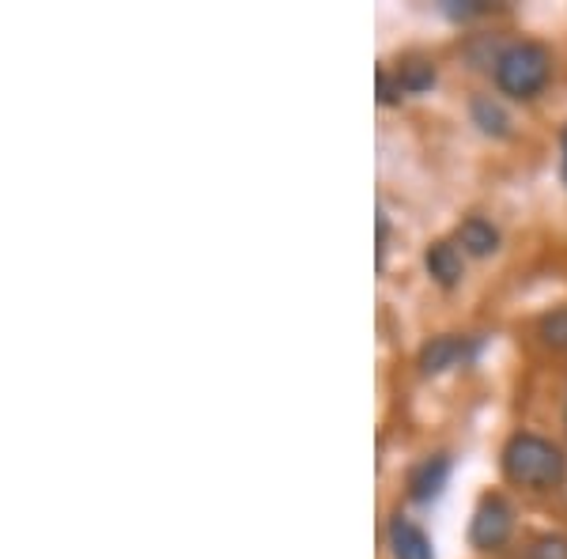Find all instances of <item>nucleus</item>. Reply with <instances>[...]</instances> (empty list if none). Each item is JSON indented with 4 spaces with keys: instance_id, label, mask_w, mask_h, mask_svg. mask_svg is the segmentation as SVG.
I'll use <instances>...</instances> for the list:
<instances>
[{
    "instance_id": "obj_9",
    "label": "nucleus",
    "mask_w": 567,
    "mask_h": 559,
    "mask_svg": "<svg viewBox=\"0 0 567 559\" xmlns=\"http://www.w3.org/2000/svg\"><path fill=\"white\" fill-rule=\"evenodd\" d=\"M470 117H473V125H477V130H481L484 136H492V141H503V136H511V114L503 110L499 99H492V95H473Z\"/></svg>"
},
{
    "instance_id": "obj_3",
    "label": "nucleus",
    "mask_w": 567,
    "mask_h": 559,
    "mask_svg": "<svg viewBox=\"0 0 567 559\" xmlns=\"http://www.w3.org/2000/svg\"><path fill=\"white\" fill-rule=\"evenodd\" d=\"M515 534V507L503 499L499 491H488L481 495L477 510H473V521H470V545L477 552H496L503 548Z\"/></svg>"
},
{
    "instance_id": "obj_7",
    "label": "nucleus",
    "mask_w": 567,
    "mask_h": 559,
    "mask_svg": "<svg viewBox=\"0 0 567 559\" xmlns=\"http://www.w3.org/2000/svg\"><path fill=\"white\" fill-rule=\"evenodd\" d=\"M386 545L393 559H435V548L413 518L393 515L386 529Z\"/></svg>"
},
{
    "instance_id": "obj_13",
    "label": "nucleus",
    "mask_w": 567,
    "mask_h": 559,
    "mask_svg": "<svg viewBox=\"0 0 567 559\" xmlns=\"http://www.w3.org/2000/svg\"><path fill=\"white\" fill-rule=\"evenodd\" d=\"M439 8H443V15H451V20L465 23V20H477V15L492 12L496 4H484V0H443Z\"/></svg>"
},
{
    "instance_id": "obj_14",
    "label": "nucleus",
    "mask_w": 567,
    "mask_h": 559,
    "mask_svg": "<svg viewBox=\"0 0 567 559\" xmlns=\"http://www.w3.org/2000/svg\"><path fill=\"white\" fill-rule=\"evenodd\" d=\"M405 99V87L398 84V76H390L386 69H379V103L382 106H398Z\"/></svg>"
},
{
    "instance_id": "obj_16",
    "label": "nucleus",
    "mask_w": 567,
    "mask_h": 559,
    "mask_svg": "<svg viewBox=\"0 0 567 559\" xmlns=\"http://www.w3.org/2000/svg\"><path fill=\"white\" fill-rule=\"evenodd\" d=\"M560 174H564V186H567V125L560 133Z\"/></svg>"
},
{
    "instance_id": "obj_11",
    "label": "nucleus",
    "mask_w": 567,
    "mask_h": 559,
    "mask_svg": "<svg viewBox=\"0 0 567 559\" xmlns=\"http://www.w3.org/2000/svg\"><path fill=\"white\" fill-rule=\"evenodd\" d=\"M537 337H542L545 348L553 352H567V307H556L537 322Z\"/></svg>"
},
{
    "instance_id": "obj_5",
    "label": "nucleus",
    "mask_w": 567,
    "mask_h": 559,
    "mask_svg": "<svg viewBox=\"0 0 567 559\" xmlns=\"http://www.w3.org/2000/svg\"><path fill=\"white\" fill-rule=\"evenodd\" d=\"M446 480H451V454H427L409 469L405 491L413 503L427 507V503H435L446 491Z\"/></svg>"
},
{
    "instance_id": "obj_8",
    "label": "nucleus",
    "mask_w": 567,
    "mask_h": 559,
    "mask_svg": "<svg viewBox=\"0 0 567 559\" xmlns=\"http://www.w3.org/2000/svg\"><path fill=\"white\" fill-rule=\"evenodd\" d=\"M454 242H458L462 253H470V258H492V253L499 250L503 235H499V227L492 224V219L465 216L458 224V231H454Z\"/></svg>"
},
{
    "instance_id": "obj_15",
    "label": "nucleus",
    "mask_w": 567,
    "mask_h": 559,
    "mask_svg": "<svg viewBox=\"0 0 567 559\" xmlns=\"http://www.w3.org/2000/svg\"><path fill=\"white\" fill-rule=\"evenodd\" d=\"M374 224H379V269L382 265H386V242H390V219H386V213H379V219H374Z\"/></svg>"
},
{
    "instance_id": "obj_12",
    "label": "nucleus",
    "mask_w": 567,
    "mask_h": 559,
    "mask_svg": "<svg viewBox=\"0 0 567 559\" xmlns=\"http://www.w3.org/2000/svg\"><path fill=\"white\" fill-rule=\"evenodd\" d=\"M526 559H567V537L564 534H542L529 540Z\"/></svg>"
},
{
    "instance_id": "obj_2",
    "label": "nucleus",
    "mask_w": 567,
    "mask_h": 559,
    "mask_svg": "<svg viewBox=\"0 0 567 559\" xmlns=\"http://www.w3.org/2000/svg\"><path fill=\"white\" fill-rule=\"evenodd\" d=\"M496 87L503 95L518 99V103H529L537 99L553 76V53L545 50L542 42H511L507 50L499 53L496 61Z\"/></svg>"
},
{
    "instance_id": "obj_4",
    "label": "nucleus",
    "mask_w": 567,
    "mask_h": 559,
    "mask_svg": "<svg viewBox=\"0 0 567 559\" xmlns=\"http://www.w3.org/2000/svg\"><path fill=\"white\" fill-rule=\"evenodd\" d=\"M484 348V337H462V333H443V337H432L416 355V366L424 374H443L451 366H465L481 355Z\"/></svg>"
},
{
    "instance_id": "obj_6",
    "label": "nucleus",
    "mask_w": 567,
    "mask_h": 559,
    "mask_svg": "<svg viewBox=\"0 0 567 559\" xmlns=\"http://www.w3.org/2000/svg\"><path fill=\"white\" fill-rule=\"evenodd\" d=\"M424 265H427V277L446 291H454L465 280V253L458 242H451V238H439V242L427 246Z\"/></svg>"
},
{
    "instance_id": "obj_10",
    "label": "nucleus",
    "mask_w": 567,
    "mask_h": 559,
    "mask_svg": "<svg viewBox=\"0 0 567 559\" xmlns=\"http://www.w3.org/2000/svg\"><path fill=\"white\" fill-rule=\"evenodd\" d=\"M398 84L405 87V95H424V91H432L435 87V61L432 58H424V53H409V58H401L398 61Z\"/></svg>"
},
{
    "instance_id": "obj_1",
    "label": "nucleus",
    "mask_w": 567,
    "mask_h": 559,
    "mask_svg": "<svg viewBox=\"0 0 567 559\" xmlns=\"http://www.w3.org/2000/svg\"><path fill=\"white\" fill-rule=\"evenodd\" d=\"M499 469L511 484L529 491H553L564 484L567 476V454L553 438L534 435V431H515V435L503 443Z\"/></svg>"
}]
</instances>
